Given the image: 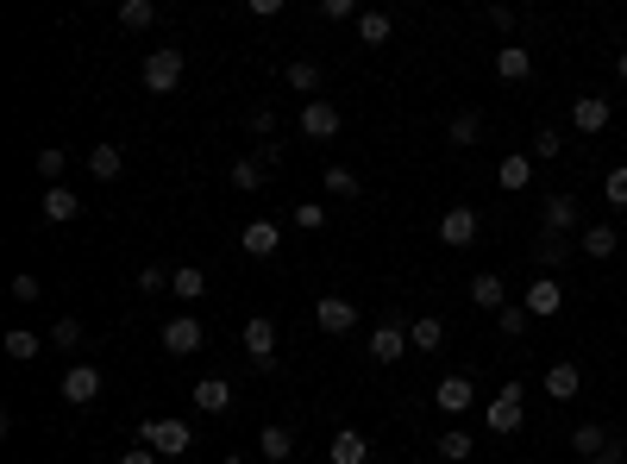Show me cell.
I'll list each match as a JSON object with an SVG mask.
<instances>
[{
	"instance_id": "14",
	"label": "cell",
	"mask_w": 627,
	"mask_h": 464,
	"mask_svg": "<svg viewBox=\"0 0 627 464\" xmlns=\"http://www.w3.org/2000/svg\"><path fill=\"white\" fill-rule=\"evenodd\" d=\"M433 402H439V414H464V408L477 402V389H471V377H439Z\"/></svg>"
},
{
	"instance_id": "18",
	"label": "cell",
	"mask_w": 627,
	"mask_h": 464,
	"mask_svg": "<svg viewBox=\"0 0 627 464\" xmlns=\"http://www.w3.org/2000/svg\"><path fill=\"white\" fill-rule=\"evenodd\" d=\"M333 464H370V439L358 433V427H339L333 433V452H327Z\"/></svg>"
},
{
	"instance_id": "43",
	"label": "cell",
	"mask_w": 627,
	"mask_h": 464,
	"mask_svg": "<svg viewBox=\"0 0 627 464\" xmlns=\"http://www.w3.org/2000/svg\"><path fill=\"white\" fill-rule=\"evenodd\" d=\"M527 320H533L527 308H502V314H496V327H502L508 339H521V333H527Z\"/></svg>"
},
{
	"instance_id": "30",
	"label": "cell",
	"mask_w": 627,
	"mask_h": 464,
	"mask_svg": "<svg viewBox=\"0 0 627 464\" xmlns=\"http://www.w3.org/2000/svg\"><path fill=\"white\" fill-rule=\"evenodd\" d=\"M289 88H295V95H314V88H320V63L295 57V63H289Z\"/></svg>"
},
{
	"instance_id": "39",
	"label": "cell",
	"mask_w": 627,
	"mask_h": 464,
	"mask_svg": "<svg viewBox=\"0 0 627 464\" xmlns=\"http://www.w3.org/2000/svg\"><path fill=\"white\" fill-rule=\"evenodd\" d=\"M51 345H57V352H76V345H82V320H57V327H51Z\"/></svg>"
},
{
	"instance_id": "28",
	"label": "cell",
	"mask_w": 627,
	"mask_h": 464,
	"mask_svg": "<svg viewBox=\"0 0 627 464\" xmlns=\"http://www.w3.org/2000/svg\"><path fill=\"white\" fill-rule=\"evenodd\" d=\"M571 452L596 464L602 452H609V433H602V427H577V433H571Z\"/></svg>"
},
{
	"instance_id": "50",
	"label": "cell",
	"mask_w": 627,
	"mask_h": 464,
	"mask_svg": "<svg viewBox=\"0 0 627 464\" xmlns=\"http://www.w3.org/2000/svg\"><path fill=\"white\" fill-rule=\"evenodd\" d=\"M615 76H621V82H627V51H621V57H615Z\"/></svg>"
},
{
	"instance_id": "42",
	"label": "cell",
	"mask_w": 627,
	"mask_h": 464,
	"mask_svg": "<svg viewBox=\"0 0 627 464\" xmlns=\"http://www.w3.org/2000/svg\"><path fill=\"white\" fill-rule=\"evenodd\" d=\"M295 226H301V232H320V226H327V207H320V201H301V207H295Z\"/></svg>"
},
{
	"instance_id": "23",
	"label": "cell",
	"mask_w": 627,
	"mask_h": 464,
	"mask_svg": "<svg viewBox=\"0 0 627 464\" xmlns=\"http://www.w3.org/2000/svg\"><path fill=\"white\" fill-rule=\"evenodd\" d=\"M496 76L502 82H527L533 76V57L521 51V44H502V51H496Z\"/></svg>"
},
{
	"instance_id": "38",
	"label": "cell",
	"mask_w": 627,
	"mask_h": 464,
	"mask_svg": "<svg viewBox=\"0 0 627 464\" xmlns=\"http://www.w3.org/2000/svg\"><path fill=\"white\" fill-rule=\"evenodd\" d=\"M439 458H452V464H464V458H471V433H439Z\"/></svg>"
},
{
	"instance_id": "5",
	"label": "cell",
	"mask_w": 627,
	"mask_h": 464,
	"mask_svg": "<svg viewBox=\"0 0 627 464\" xmlns=\"http://www.w3.org/2000/svg\"><path fill=\"white\" fill-rule=\"evenodd\" d=\"M521 308L533 320H552V314H565V289H559V276H533L527 295H521Z\"/></svg>"
},
{
	"instance_id": "36",
	"label": "cell",
	"mask_w": 627,
	"mask_h": 464,
	"mask_svg": "<svg viewBox=\"0 0 627 464\" xmlns=\"http://www.w3.org/2000/svg\"><path fill=\"white\" fill-rule=\"evenodd\" d=\"M358 38L364 44H389V13H358Z\"/></svg>"
},
{
	"instance_id": "7",
	"label": "cell",
	"mask_w": 627,
	"mask_h": 464,
	"mask_svg": "<svg viewBox=\"0 0 627 464\" xmlns=\"http://www.w3.org/2000/svg\"><path fill=\"white\" fill-rule=\"evenodd\" d=\"M245 358L258 364V370H270V364H276V320H270V314L245 320Z\"/></svg>"
},
{
	"instance_id": "21",
	"label": "cell",
	"mask_w": 627,
	"mask_h": 464,
	"mask_svg": "<svg viewBox=\"0 0 627 464\" xmlns=\"http://www.w3.org/2000/svg\"><path fill=\"white\" fill-rule=\"evenodd\" d=\"M258 452H264L270 464H289V458H295V433H289V427H276V421H270V427L258 433Z\"/></svg>"
},
{
	"instance_id": "35",
	"label": "cell",
	"mask_w": 627,
	"mask_h": 464,
	"mask_svg": "<svg viewBox=\"0 0 627 464\" xmlns=\"http://www.w3.org/2000/svg\"><path fill=\"white\" fill-rule=\"evenodd\" d=\"M446 138H452V145H477V138H483V113H458Z\"/></svg>"
},
{
	"instance_id": "27",
	"label": "cell",
	"mask_w": 627,
	"mask_h": 464,
	"mask_svg": "<svg viewBox=\"0 0 627 464\" xmlns=\"http://www.w3.org/2000/svg\"><path fill=\"white\" fill-rule=\"evenodd\" d=\"M615 226L609 220H596V226H584V251H590V258H615Z\"/></svg>"
},
{
	"instance_id": "37",
	"label": "cell",
	"mask_w": 627,
	"mask_h": 464,
	"mask_svg": "<svg viewBox=\"0 0 627 464\" xmlns=\"http://www.w3.org/2000/svg\"><path fill=\"white\" fill-rule=\"evenodd\" d=\"M533 258H540V270H559V264L571 258V245H565V239H552V232H546V239H540V251H533Z\"/></svg>"
},
{
	"instance_id": "32",
	"label": "cell",
	"mask_w": 627,
	"mask_h": 464,
	"mask_svg": "<svg viewBox=\"0 0 627 464\" xmlns=\"http://www.w3.org/2000/svg\"><path fill=\"white\" fill-rule=\"evenodd\" d=\"M7 358H13V364H32V358H38V333L13 327V333H7Z\"/></svg>"
},
{
	"instance_id": "13",
	"label": "cell",
	"mask_w": 627,
	"mask_h": 464,
	"mask_svg": "<svg viewBox=\"0 0 627 464\" xmlns=\"http://www.w3.org/2000/svg\"><path fill=\"white\" fill-rule=\"evenodd\" d=\"M402 352H408V327H396V320H383V327L370 333V358H377V364H396Z\"/></svg>"
},
{
	"instance_id": "45",
	"label": "cell",
	"mask_w": 627,
	"mask_h": 464,
	"mask_svg": "<svg viewBox=\"0 0 627 464\" xmlns=\"http://www.w3.org/2000/svg\"><path fill=\"white\" fill-rule=\"evenodd\" d=\"M170 283V276L164 270H157V264H145V270H138V289H145V295H157V289H164Z\"/></svg>"
},
{
	"instance_id": "16",
	"label": "cell",
	"mask_w": 627,
	"mask_h": 464,
	"mask_svg": "<svg viewBox=\"0 0 627 464\" xmlns=\"http://www.w3.org/2000/svg\"><path fill=\"white\" fill-rule=\"evenodd\" d=\"M38 207H44V220H57V226H63V220H76V214H82V195H76V189H63V182H51Z\"/></svg>"
},
{
	"instance_id": "40",
	"label": "cell",
	"mask_w": 627,
	"mask_h": 464,
	"mask_svg": "<svg viewBox=\"0 0 627 464\" xmlns=\"http://www.w3.org/2000/svg\"><path fill=\"white\" fill-rule=\"evenodd\" d=\"M602 201H609V207H627V164L609 170V182H602Z\"/></svg>"
},
{
	"instance_id": "49",
	"label": "cell",
	"mask_w": 627,
	"mask_h": 464,
	"mask_svg": "<svg viewBox=\"0 0 627 464\" xmlns=\"http://www.w3.org/2000/svg\"><path fill=\"white\" fill-rule=\"evenodd\" d=\"M621 452H627V446H621V439H609V452H602L596 464H621Z\"/></svg>"
},
{
	"instance_id": "33",
	"label": "cell",
	"mask_w": 627,
	"mask_h": 464,
	"mask_svg": "<svg viewBox=\"0 0 627 464\" xmlns=\"http://www.w3.org/2000/svg\"><path fill=\"white\" fill-rule=\"evenodd\" d=\"M559 151H565L559 126H540V132H533V151H527V157H540V164H552V157H559Z\"/></svg>"
},
{
	"instance_id": "29",
	"label": "cell",
	"mask_w": 627,
	"mask_h": 464,
	"mask_svg": "<svg viewBox=\"0 0 627 464\" xmlns=\"http://www.w3.org/2000/svg\"><path fill=\"white\" fill-rule=\"evenodd\" d=\"M232 189H239V195L264 189V164H258V157H239V164H232Z\"/></svg>"
},
{
	"instance_id": "9",
	"label": "cell",
	"mask_w": 627,
	"mask_h": 464,
	"mask_svg": "<svg viewBox=\"0 0 627 464\" xmlns=\"http://www.w3.org/2000/svg\"><path fill=\"white\" fill-rule=\"evenodd\" d=\"M521 383H502V396L490 402V433H521Z\"/></svg>"
},
{
	"instance_id": "4",
	"label": "cell",
	"mask_w": 627,
	"mask_h": 464,
	"mask_svg": "<svg viewBox=\"0 0 627 464\" xmlns=\"http://www.w3.org/2000/svg\"><path fill=\"white\" fill-rule=\"evenodd\" d=\"M314 327L345 339V333L358 327V301H345V295H320V301H314Z\"/></svg>"
},
{
	"instance_id": "34",
	"label": "cell",
	"mask_w": 627,
	"mask_h": 464,
	"mask_svg": "<svg viewBox=\"0 0 627 464\" xmlns=\"http://www.w3.org/2000/svg\"><path fill=\"white\" fill-rule=\"evenodd\" d=\"M151 19H157V7H151V0H126V7H120V26H126V32H145Z\"/></svg>"
},
{
	"instance_id": "3",
	"label": "cell",
	"mask_w": 627,
	"mask_h": 464,
	"mask_svg": "<svg viewBox=\"0 0 627 464\" xmlns=\"http://www.w3.org/2000/svg\"><path fill=\"white\" fill-rule=\"evenodd\" d=\"M63 402L69 408H95L101 402V370L95 364H69L63 370Z\"/></svg>"
},
{
	"instance_id": "41",
	"label": "cell",
	"mask_w": 627,
	"mask_h": 464,
	"mask_svg": "<svg viewBox=\"0 0 627 464\" xmlns=\"http://www.w3.org/2000/svg\"><path fill=\"white\" fill-rule=\"evenodd\" d=\"M63 164H69V151H63V145L38 151V176H44V182H57V176H63Z\"/></svg>"
},
{
	"instance_id": "24",
	"label": "cell",
	"mask_w": 627,
	"mask_h": 464,
	"mask_svg": "<svg viewBox=\"0 0 627 464\" xmlns=\"http://www.w3.org/2000/svg\"><path fill=\"white\" fill-rule=\"evenodd\" d=\"M126 170V157H120V145H95V151H88V176H95V182H113V176H120Z\"/></svg>"
},
{
	"instance_id": "10",
	"label": "cell",
	"mask_w": 627,
	"mask_h": 464,
	"mask_svg": "<svg viewBox=\"0 0 627 464\" xmlns=\"http://www.w3.org/2000/svg\"><path fill=\"white\" fill-rule=\"evenodd\" d=\"M276 245H283V226H276V220H251V226L239 232V251H245V258H276Z\"/></svg>"
},
{
	"instance_id": "2",
	"label": "cell",
	"mask_w": 627,
	"mask_h": 464,
	"mask_svg": "<svg viewBox=\"0 0 627 464\" xmlns=\"http://www.w3.org/2000/svg\"><path fill=\"white\" fill-rule=\"evenodd\" d=\"M182 69H189V51H151L145 69H138V82H145L151 95H170V88H182Z\"/></svg>"
},
{
	"instance_id": "1",
	"label": "cell",
	"mask_w": 627,
	"mask_h": 464,
	"mask_svg": "<svg viewBox=\"0 0 627 464\" xmlns=\"http://www.w3.org/2000/svg\"><path fill=\"white\" fill-rule=\"evenodd\" d=\"M138 446H151L157 458H189L195 433H189V421H145L138 427Z\"/></svg>"
},
{
	"instance_id": "8",
	"label": "cell",
	"mask_w": 627,
	"mask_h": 464,
	"mask_svg": "<svg viewBox=\"0 0 627 464\" xmlns=\"http://www.w3.org/2000/svg\"><path fill=\"white\" fill-rule=\"evenodd\" d=\"M471 239H477V207H446V214H439V245L464 251Z\"/></svg>"
},
{
	"instance_id": "6",
	"label": "cell",
	"mask_w": 627,
	"mask_h": 464,
	"mask_svg": "<svg viewBox=\"0 0 627 464\" xmlns=\"http://www.w3.org/2000/svg\"><path fill=\"white\" fill-rule=\"evenodd\" d=\"M207 345V333H201V320L195 314H176V320H164V352H176V358H195Z\"/></svg>"
},
{
	"instance_id": "44",
	"label": "cell",
	"mask_w": 627,
	"mask_h": 464,
	"mask_svg": "<svg viewBox=\"0 0 627 464\" xmlns=\"http://www.w3.org/2000/svg\"><path fill=\"white\" fill-rule=\"evenodd\" d=\"M320 19H358V0H320Z\"/></svg>"
},
{
	"instance_id": "48",
	"label": "cell",
	"mask_w": 627,
	"mask_h": 464,
	"mask_svg": "<svg viewBox=\"0 0 627 464\" xmlns=\"http://www.w3.org/2000/svg\"><path fill=\"white\" fill-rule=\"evenodd\" d=\"M120 464H157V452L151 446H132V452H120Z\"/></svg>"
},
{
	"instance_id": "20",
	"label": "cell",
	"mask_w": 627,
	"mask_h": 464,
	"mask_svg": "<svg viewBox=\"0 0 627 464\" xmlns=\"http://www.w3.org/2000/svg\"><path fill=\"white\" fill-rule=\"evenodd\" d=\"M439 339H446V320H439V314L408 320V345H414V352H439Z\"/></svg>"
},
{
	"instance_id": "31",
	"label": "cell",
	"mask_w": 627,
	"mask_h": 464,
	"mask_svg": "<svg viewBox=\"0 0 627 464\" xmlns=\"http://www.w3.org/2000/svg\"><path fill=\"white\" fill-rule=\"evenodd\" d=\"M170 289H176V295H182V301H195V295H207V276H201V270H195V264H182V270H176V276H170Z\"/></svg>"
},
{
	"instance_id": "47",
	"label": "cell",
	"mask_w": 627,
	"mask_h": 464,
	"mask_svg": "<svg viewBox=\"0 0 627 464\" xmlns=\"http://www.w3.org/2000/svg\"><path fill=\"white\" fill-rule=\"evenodd\" d=\"M251 132H258L264 145H270V132H276V113H270V107H258V113H251Z\"/></svg>"
},
{
	"instance_id": "22",
	"label": "cell",
	"mask_w": 627,
	"mask_h": 464,
	"mask_svg": "<svg viewBox=\"0 0 627 464\" xmlns=\"http://www.w3.org/2000/svg\"><path fill=\"white\" fill-rule=\"evenodd\" d=\"M471 301H477L483 314H502V308H508V295H502V276H490V270H483V276H471Z\"/></svg>"
},
{
	"instance_id": "19",
	"label": "cell",
	"mask_w": 627,
	"mask_h": 464,
	"mask_svg": "<svg viewBox=\"0 0 627 464\" xmlns=\"http://www.w3.org/2000/svg\"><path fill=\"white\" fill-rule=\"evenodd\" d=\"M301 132H308V138H333L339 132V107L333 101H308V107H301Z\"/></svg>"
},
{
	"instance_id": "15",
	"label": "cell",
	"mask_w": 627,
	"mask_h": 464,
	"mask_svg": "<svg viewBox=\"0 0 627 464\" xmlns=\"http://www.w3.org/2000/svg\"><path fill=\"white\" fill-rule=\"evenodd\" d=\"M577 389H584V370H577L571 358H559V364L546 370V396H552V402H571Z\"/></svg>"
},
{
	"instance_id": "46",
	"label": "cell",
	"mask_w": 627,
	"mask_h": 464,
	"mask_svg": "<svg viewBox=\"0 0 627 464\" xmlns=\"http://www.w3.org/2000/svg\"><path fill=\"white\" fill-rule=\"evenodd\" d=\"M13 301H38V276L19 270V276H13Z\"/></svg>"
},
{
	"instance_id": "17",
	"label": "cell",
	"mask_w": 627,
	"mask_h": 464,
	"mask_svg": "<svg viewBox=\"0 0 627 464\" xmlns=\"http://www.w3.org/2000/svg\"><path fill=\"white\" fill-rule=\"evenodd\" d=\"M189 402H195L201 414H226V408H232V383H226V377H201Z\"/></svg>"
},
{
	"instance_id": "26",
	"label": "cell",
	"mask_w": 627,
	"mask_h": 464,
	"mask_svg": "<svg viewBox=\"0 0 627 464\" xmlns=\"http://www.w3.org/2000/svg\"><path fill=\"white\" fill-rule=\"evenodd\" d=\"M327 195H339V201H358V195H364L358 170H345V164H327Z\"/></svg>"
},
{
	"instance_id": "11",
	"label": "cell",
	"mask_w": 627,
	"mask_h": 464,
	"mask_svg": "<svg viewBox=\"0 0 627 464\" xmlns=\"http://www.w3.org/2000/svg\"><path fill=\"white\" fill-rule=\"evenodd\" d=\"M609 120H615V107L602 101V95H577V101H571V126H577V132H590V138H596Z\"/></svg>"
},
{
	"instance_id": "12",
	"label": "cell",
	"mask_w": 627,
	"mask_h": 464,
	"mask_svg": "<svg viewBox=\"0 0 627 464\" xmlns=\"http://www.w3.org/2000/svg\"><path fill=\"white\" fill-rule=\"evenodd\" d=\"M584 226V214H577V195H546V232L552 239H565V232Z\"/></svg>"
},
{
	"instance_id": "51",
	"label": "cell",
	"mask_w": 627,
	"mask_h": 464,
	"mask_svg": "<svg viewBox=\"0 0 627 464\" xmlns=\"http://www.w3.org/2000/svg\"><path fill=\"white\" fill-rule=\"evenodd\" d=\"M220 464H245V458H239V452H232V458H220Z\"/></svg>"
},
{
	"instance_id": "25",
	"label": "cell",
	"mask_w": 627,
	"mask_h": 464,
	"mask_svg": "<svg viewBox=\"0 0 627 464\" xmlns=\"http://www.w3.org/2000/svg\"><path fill=\"white\" fill-rule=\"evenodd\" d=\"M496 182H502V189H508V195H515V189H527V182H533V157H527V151H515V157H502V170H496Z\"/></svg>"
}]
</instances>
